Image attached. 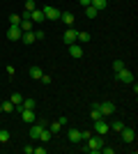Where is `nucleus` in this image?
<instances>
[{
  "label": "nucleus",
  "mask_w": 138,
  "mask_h": 154,
  "mask_svg": "<svg viewBox=\"0 0 138 154\" xmlns=\"http://www.w3.org/2000/svg\"><path fill=\"white\" fill-rule=\"evenodd\" d=\"M41 12H44V16L48 21H58L60 19V9H55L53 5H46V7H41Z\"/></svg>",
  "instance_id": "20e7f679"
},
{
  "label": "nucleus",
  "mask_w": 138,
  "mask_h": 154,
  "mask_svg": "<svg viewBox=\"0 0 138 154\" xmlns=\"http://www.w3.org/2000/svg\"><path fill=\"white\" fill-rule=\"evenodd\" d=\"M14 108H16V106H14L12 101H5V103H2V110H5V113H12Z\"/></svg>",
  "instance_id": "c85d7f7f"
},
{
  "label": "nucleus",
  "mask_w": 138,
  "mask_h": 154,
  "mask_svg": "<svg viewBox=\"0 0 138 154\" xmlns=\"http://www.w3.org/2000/svg\"><path fill=\"white\" fill-rule=\"evenodd\" d=\"M94 131H97V134H101V136H104L106 131H111V127H108V122H106L104 117H101V120H94Z\"/></svg>",
  "instance_id": "6e6552de"
},
{
  "label": "nucleus",
  "mask_w": 138,
  "mask_h": 154,
  "mask_svg": "<svg viewBox=\"0 0 138 154\" xmlns=\"http://www.w3.org/2000/svg\"><path fill=\"white\" fill-rule=\"evenodd\" d=\"M78 2H81L83 7H90V2H92V0H78Z\"/></svg>",
  "instance_id": "e433bc0d"
},
{
  "label": "nucleus",
  "mask_w": 138,
  "mask_h": 154,
  "mask_svg": "<svg viewBox=\"0 0 138 154\" xmlns=\"http://www.w3.org/2000/svg\"><path fill=\"white\" fill-rule=\"evenodd\" d=\"M30 21H32V23H41V21H46V16H44L41 9H32V12H30Z\"/></svg>",
  "instance_id": "ddd939ff"
},
{
  "label": "nucleus",
  "mask_w": 138,
  "mask_h": 154,
  "mask_svg": "<svg viewBox=\"0 0 138 154\" xmlns=\"http://www.w3.org/2000/svg\"><path fill=\"white\" fill-rule=\"evenodd\" d=\"M28 74H30V76H32L35 81H39V78H41V74H44V71H41L39 67H30V71H28Z\"/></svg>",
  "instance_id": "aec40b11"
},
{
  "label": "nucleus",
  "mask_w": 138,
  "mask_h": 154,
  "mask_svg": "<svg viewBox=\"0 0 138 154\" xmlns=\"http://www.w3.org/2000/svg\"><path fill=\"white\" fill-rule=\"evenodd\" d=\"M51 138H53V134H51V131H48V129H41V134H39V140L41 143H48V140H51Z\"/></svg>",
  "instance_id": "6ab92c4d"
},
{
  "label": "nucleus",
  "mask_w": 138,
  "mask_h": 154,
  "mask_svg": "<svg viewBox=\"0 0 138 154\" xmlns=\"http://www.w3.org/2000/svg\"><path fill=\"white\" fill-rule=\"evenodd\" d=\"M90 39H92V35H90V32H85V30H83V32H78V35H76V42H81V44H87Z\"/></svg>",
  "instance_id": "f3484780"
},
{
  "label": "nucleus",
  "mask_w": 138,
  "mask_h": 154,
  "mask_svg": "<svg viewBox=\"0 0 138 154\" xmlns=\"http://www.w3.org/2000/svg\"><path fill=\"white\" fill-rule=\"evenodd\" d=\"M108 127H111L113 131H122V129H124V122H122V120H115V122L108 124Z\"/></svg>",
  "instance_id": "5701e85b"
},
{
  "label": "nucleus",
  "mask_w": 138,
  "mask_h": 154,
  "mask_svg": "<svg viewBox=\"0 0 138 154\" xmlns=\"http://www.w3.org/2000/svg\"><path fill=\"white\" fill-rule=\"evenodd\" d=\"M60 21H62L67 28H72V26H74V21H76V16H74L72 12H62V14H60Z\"/></svg>",
  "instance_id": "9d476101"
},
{
  "label": "nucleus",
  "mask_w": 138,
  "mask_h": 154,
  "mask_svg": "<svg viewBox=\"0 0 138 154\" xmlns=\"http://www.w3.org/2000/svg\"><path fill=\"white\" fill-rule=\"evenodd\" d=\"M16 110L21 113V117H23V122L26 124H35L37 122V115H35V110H28V108H21V103L16 106Z\"/></svg>",
  "instance_id": "f03ea898"
},
{
  "label": "nucleus",
  "mask_w": 138,
  "mask_h": 154,
  "mask_svg": "<svg viewBox=\"0 0 138 154\" xmlns=\"http://www.w3.org/2000/svg\"><path fill=\"white\" fill-rule=\"evenodd\" d=\"M120 69H124V62H122V60H115V62H113V71H120Z\"/></svg>",
  "instance_id": "c756f323"
},
{
  "label": "nucleus",
  "mask_w": 138,
  "mask_h": 154,
  "mask_svg": "<svg viewBox=\"0 0 138 154\" xmlns=\"http://www.w3.org/2000/svg\"><path fill=\"white\" fill-rule=\"evenodd\" d=\"M67 138L72 143H83V136H81L78 129H69V131H67Z\"/></svg>",
  "instance_id": "9b49d317"
},
{
  "label": "nucleus",
  "mask_w": 138,
  "mask_h": 154,
  "mask_svg": "<svg viewBox=\"0 0 138 154\" xmlns=\"http://www.w3.org/2000/svg\"><path fill=\"white\" fill-rule=\"evenodd\" d=\"M104 145H106V143H104V136H101V134H92L90 138L85 140V147H87V152H90V154H97Z\"/></svg>",
  "instance_id": "f257e3e1"
},
{
  "label": "nucleus",
  "mask_w": 138,
  "mask_h": 154,
  "mask_svg": "<svg viewBox=\"0 0 138 154\" xmlns=\"http://www.w3.org/2000/svg\"><path fill=\"white\" fill-rule=\"evenodd\" d=\"M23 152H26V154H32V152H35V147H30V145H26V147H23Z\"/></svg>",
  "instance_id": "f704fd0d"
},
{
  "label": "nucleus",
  "mask_w": 138,
  "mask_h": 154,
  "mask_svg": "<svg viewBox=\"0 0 138 154\" xmlns=\"http://www.w3.org/2000/svg\"><path fill=\"white\" fill-rule=\"evenodd\" d=\"M69 55H72V58H83V48L74 42V44H69Z\"/></svg>",
  "instance_id": "4468645a"
},
{
  "label": "nucleus",
  "mask_w": 138,
  "mask_h": 154,
  "mask_svg": "<svg viewBox=\"0 0 138 154\" xmlns=\"http://www.w3.org/2000/svg\"><path fill=\"white\" fill-rule=\"evenodd\" d=\"M76 35H78V30H74V28H67L65 35H62V42H65L67 46L74 44V42H76Z\"/></svg>",
  "instance_id": "423d86ee"
},
{
  "label": "nucleus",
  "mask_w": 138,
  "mask_h": 154,
  "mask_svg": "<svg viewBox=\"0 0 138 154\" xmlns=\"http://www.w3.org/2000/svg\"><path fill=\"white\" fill-rule=\"evenodd\" d=\"M32 9H37V5H35V0H26V12L30 14Z\"/></svg>",
  "instance_id": "cd10ccee"
},
{
  "label": "nucleus",
  "mask_w": 138,
  "mask_h": 154,
  "mask_svg": "<svg viewBox=\"0 0 138 154\" xmlns=\"http://www.w3.org/2000/svg\"><path fill=\"white\" fill-rule=\"evenodd\" d=\"M35 154H46V147H35Z\"/></svg>",
  "instance_id": "c9c22d12"
},
{
  "label": "nucleus",
  "mask_w": 138,
  "mask_h": 154,
  "mask_svg": "<svg viewBox=\"0 0 138 154\" xmlns=\"http://www.w3.org/2000/svg\"><path fill=\"white\" fill-rule=\"evenodd\" d=\"M120 134H122V140H124V143H133V140H136V131H133V129H127L124 127Z\"/></svg>",
  "instance_id": "1a4fd4ad"
},
{
  "label": "nucleus",
  "mask_w": 138,
  "mask_h": 154,
  "mask_svg": "<svg viewBox=\"0 0 138 154\" xmlns=\"http://www.w3.org/2000/svg\"><path fill=\"white\" fill-rule=\"evenodd\" d=\"M99 110H101V115H113L115 113V103L113 101H104V103H99Z\"/></svg>",
  "instance_id": "0eeeda50"
},
{
  "label": "nucleus",
  "mask_w": 138,
  "mask_h": 154,
  "mask_svg": "<svg viewBox=\"0 0 138 154\" xmlns=\"http://www.w3.org/2000/svg\"><path fill=\"white\" fill-rule=\"evenodd\" d=\"M21 30H23V32H28V30H32V21H30V19H23V21H21Z\"/></svg>",
  "instance_id": "412c9836"
},
{
  "label": "nucleus",
  "mask_w": 138,
  "mask_h": 154,
  "mask_svg": "<svg viewBox=\"0 0 138 154\" xmlns=\"http://www.w3.org/2000/svg\"><path fill=\"white\" fill-rule=\"evenodd\" d=\"M21 35H23V30H21L19 26H9V30H7V39H9V42H19Z\"/></svg>",
  "instance_id": "39448f33"
},
{
  "label": "nucleus",
  "mask_w": 138,
  "mask_h": 154,
  "mask_svg": "<svg viewBox=\"0 0 138 154\" xmlns=\"http://www.w3.org/2000/svg\"><path fill=\"white\" fill-rule=\"evenodd\" d=\"M99 152H104V154H113V152H115V149H113V147H106V145H104V147L99 149Z\"/></svg>",
  "instance_id": "2f4dec72"
},
{
  "label": "nucleus",
  "mask_w": 138,
  "mask_h": 154,
  "mask_svg": "<svg viewBox=\"0 0 138 154\" xmlns=\"http://www.w3.org/2000/svg\"><path fill=\"white\" fill-rule=\"evenodd\" d=\"M9 138H12L9 131H7V129H0V143H9Z\"/></svg>",
  "instance_id": "393cba45"
},
{
  "label": "nucleus",
  "mask_w": 138,
  "mask_h": 154,
  "mask_svg": "<svg viewBox=\"0 0 138 154\" xmlns=\"http://www.w3.org/2000/svg\"><path fill=\"white\" fill-rule=\"evenodd\" d=\"M46 129H48V131H51L53 136H55V134H60V122H51V124H48Z\"/></svg>",
  "instance_id": "b1692460"
},
{
  "label": "nucleus",
  "mask_w": 138,
  "mask_h": 154,
  "mask_svg": "<svg viewBox=\"0 0 138 154\" xmlns=\"http://www.w3.org/2000/svg\"><path fill=\"white\" fill-rule=\"evenodd\" d=\"M90 117H92V120H101V117H104V115H101V110H99V103H92V113H90Z\"/></svg>",
  "instance_id": "a211bd4d"
},
{
  "label": "nucleus",
  "mask_w": 138,
  "mask_h": 154,
  "mask_svg": "<svg viewBox=\"0 0 138 154\" xmlns=\"http://www.w3.org/2000/svg\"><path fill=\"white\" fill-rule=\"evenodd\" d=\"M90 5L94 7V9H97V12H104L106 7H108V0H92Z\"/></svg>",
  "instance_id": "2eb2a0df"
},
{
  "label": "nucleus",
  "mask_w": 138,
  "mask_h": 154,
  "mask_svg": "<svg viewBox=\"0 0 138 154\" xmlns=\"http://www.w3.org/2000/svg\"><path fill=\"white\" fill-rule=\"evenodd\" d=\"M21 108L35 110V108H37V101H35V99H30V97H28V99H23V101H21Z\"/></svg>",
  "instance_id": "dca6fc26"
},
{
  "label": "nucleus",
  "mask_w": 138,
  "mask_h": 154,
  "mask_svg": "<svg viewBox=\"0 0 138 154\" xmlns=\"http://www.w3.org/2000/svg\"><path fill=\"white\" fill-rule=\"evenodd\" d=\"M115 78H118L120 83H133V71H129V69L124 67V69L115 71Z\"/></svg>",
  "instance_id": "7ed1b4c3"
},
{
  "label": "nucleus",
  "mask_w": 138,
  "mask_h": 154,
  "mask_svg": "<svg viewBox=\"0 0 138 154\" xmlns=\"http://www.w3.org/2000/svg\"><path fill=\"white\" fill-rule=\"evenodd\" d=\"M81 136H83V140H87V138L92 136V131H81Z\"/></svg>",
  "instance_id": "72a5a7b5"
},
{
  "label": "nucleus",
  "mask_w": 138,
  "mask_h": 154,
  "mask_svg": "<svg viewBox=\"0 0 138 154\" xmlns=\"http://www.w3.org/2000/svg\"><path fill=\"white\" fill-rule=\"evenodd\" d=\"M21 39H23V44H26V46L35 44V42H37V37H35V30H28V32H23V35H21Z\"/></svg>",
  "instance_id": "f8f14e48"
},
{
  "label": "nucleus",
  "mask_w": 138,
  "mask_h": 154,
  "mask_svg": "<svg viewBox=\"0 0 138 154\" xmlns=\"http://www.w3.org/2000/svg\"><path fill=\"white\" fill-rule=\"evenodd\" d=\"M21 21L23 19H21L19 14H12V16H9V26H21Z\"/></svg>",
  "instance_id": "a878e982"
},
{
  "label": "nucleus",
  "mask_w": 138,
  "mask_h": 154,
  "mask_svg": "<svg viewBox=\"0 0 138 154\" xmlns=\"http://www.w3.org/2000/svg\"><path fill=\"white\" fill-rule=\"evenodd\" d=\"M35 37H37V39H44L46 35H44V30H35Z\"/></svg>",
  "instance_id": "473e14b6"
},
{
  "label": "nucleus",
  "mask_w": 138,
  "mask_h": 154,
  "mask_svg": "<svg viewBox=\"0 0 138 154\" xmlns=\"http://www.w3.org/2000/svg\"><path fill=\"white\" fill-rule=\"evenodd\" d=\"M0 113H5V110H2V103H0Z\"/></svg>",
  "instance_id": "4c0bfd02"
},
{
  "label": "nucleus",
  "mask_w": 138,
  "mask_h": 154,
  "mask_svg": "<svg viewBox=\"0 0 138 154\" xmlns=\"http://www.w3.org/2000/svg\"><path fill=\"white\" fill-rule=\"evenodd\" d=\"M39 81H41L44 85H51V81H53V78L48 76V74H41V78H39Z\"/></svg>",
  "instance_id": "7c9ffc66"
},
{
  "label": "nucleus",
  "mask_w": 138,
  "mask_h": 154,
  "mask_svg": "<svg viewBox=\"0 0 138 154\" xmlns=\"http://www.w3.org/2000/svg\"><path fill=\"white\" fill-rule=\"evenodd\" d=\"M9 101H12V103H14V106H19V103H21V101H23V97H21V94H19V92H14V94H12V97H9Z\"/></svg>",
  "instance_id": "bb28decb"
},
{
  "label": "nucleus",
  "mask_w": 138,
  "mask_h": 154,
  "mask_svg": "<svg viewBox=\"0 0 138 154\" xmlns=\"http://www.w3.org/2000/svg\"><path fill=\"white\" fill-rule=\"evenodd\" d=\"M97 14H99V12H97V9H94L92 5H90V7H85V16H87V19H97Z\"/></svg>",
  "instance_id": "4be33fe9"
}]
</instances>
